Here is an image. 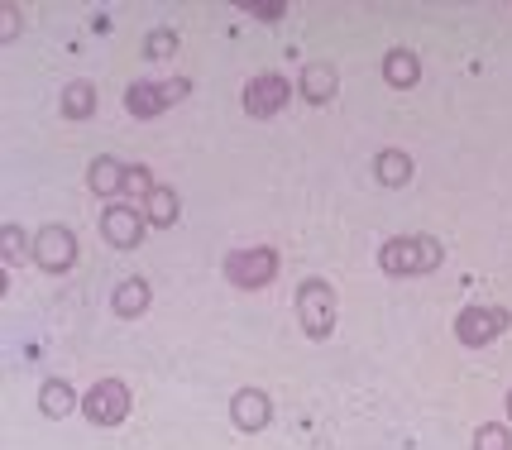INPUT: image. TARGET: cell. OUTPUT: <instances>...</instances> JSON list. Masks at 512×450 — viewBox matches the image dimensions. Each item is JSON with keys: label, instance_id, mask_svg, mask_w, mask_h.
<instances>
[{"label": "cell", "instance_id": "cell-1", "mask_svg": "<svg viewBox=\"0 0 512 450\" xmlns=\"http://www.w3.org/2000/svg\"><path fill=\"white\" fill-rule=\"evenodd\" d=\"M379 264H383V273H393V278L431 273V269H441V245H436L431 235H398V240H388V245L379 249Z\"/></svg>", "mask_w": 512, "mask_h": 450}, {"label": "cell", "instance_id": "cell-2", "mask_svg": "<svg viewBox=\"0 0 512 450\" xmlns=\"http://www.w3.org/2000/svg\"><path fill=\"white\" fill-rule=\"evenodd\" d=\"M335 316H340V307H335L331 283L307 278V283L297 288V321H302V331L312 340H326L335 331Z\"/></svg>", "mask_w": 512, "mask_h": 450}, {"label": "cell", "instance_id": "cell-3", "mask_svg": "<svg viewBox=\"0 0 512 450\" xmlns=\"http://www.w3.org/2000/svg\"><path fill=\"white\" fill-rule=\"evenodd\" d=\"M278 249L268 245H254V249H235L230 259H225V278L235 283V288H245V293H254V288H268L273 278H278Z\"/></svg>", "mask_w": 512, "mask_h": 450}, {"label": "cell", "instance_id": "cell-4", "mask_svg": "<svg viewBox=\"0 0 512 450\" xmlns=\"http://www.w3.org/2000/svg\"><path fill=\"white\" fill-rule=\"evenodd\" d=\"M82 417H87L91 427H120L130 417V388L120 379L91 383L87 398H82Z\"/></svg>", "mask_w": 512, "mask_h": 450}, {"label": "cell", "instance_id": "cell-5", "mask_svg": "<svg viewBox=\"0 0 512 450\" xmlns=\"http://www.w3.org/2000/svg\"><path fill=\"white\" fill-rule=\"evenodd\" d=\"M508 307H489V302H479V307H465V312L455 316V336H460V345H489V340H498L503 331H508Z\"/></svg>", "mask_w": 512, "mask_h": 450}, {"label": "cell", "instance_id": "cell-6", "mask_svg": "<svg viewBox=\"0 0 512 450\" xmlns=\"http://www.w3.org/2000/svg\"><path fill=\"white\" fill-rule=\"evenodd\" d=\"M192 91V82L187 77H173V82H134L130 91H125V106H130V115H139V120H154V115H163L173 101H182Z\"/></svg>", "mask_w": 512, "mask_h": 450}, {"label": "cell", "instance_id": "cell-7", "mask_svg": "<svg viewBox=\"0 0 512 450\" xmlns=\"http://www.w3.org/2000/svg\"><path fill=\"white\" fill-rule=\"evenodd\" d=\"M34 264L44 273H67L77 264V235L67 225H44L34 235Z\"/></svg>", "mask_w": 512, "mask_h": 450}, {"label": "cell", "instance_id": "cell-8", "mask_svg": "<svg viewBox=\"0 0 512 450\" xmlns=\"http://www.w3.org/2000/svg\"><path fill=\"white\" fill-rule=\"evenodd\" d=\"M283 106H288V82H283L278 72H259L245 87V111L254 115V120H268V115H278Z\"/></svg>", "mask_w": 512, "mask_h": 450}, {"label": "cell", "instance_id": "cell-9", "mask_svg": "<svg viewBox=\"0 0 512 450\" xmlns=\"http://www.w3.org/2000/svg\"><path fill=\"white\" fill-rule=\"evenodd\" d=\"M101 235L115 249H134L144 240V221H139V211H130V206H106L101 211Z\"/></svg>", "mask_w": 512, "mask_h": 450}, {"label": "cell", "instance_id": "cell-10", "mask_svg": "<svg viewBox=\"0 0 512 450\" xmlns=\"http://www.w3.org/2000/svg\"><path fill=\"white\" fill-rule=\"evenodd\" d=\"M230 417H235L240 431H264L273 422V403H268V393H259V388H240L230 398Z\"/></svg>", "mask_w": 512, "mask_h": 450}, {"label": "cell", "instance_id": "cell-11", "mask_svg": "<svg viewBox=\"0 0 512 450\" xmlns=\"http://www.w3.org/2000/svg\"><path fill=\"white\" fill-rule=\"evenodd\" d=\"M417 77H422V58L412 48H393L383 58V82L388 87H417Z\"/></svg>", "mask_w": 512, "mask_h": 450}, {"label": "cell", "instance_id": "cell-12", "mask_svg": "<svg viewBox=\"0 0 512 450\" xmlns=\"http://www.w3.org/2000/svg\"><path fill=\"white\" fill-rule=\"evenodd\" d=\"M149 302H154V293H149V283H144V278H125V283L111 293L115 316H144Z\"/></svg>", "mask_w": 512, "mask_h": 450}, {"label": "cell", "instance_id": "cell-13", "mask_svg": "<svg viewBox=\"0 0 512 450\" xmlns=\"http://www.w3.org/2000/svg\"><path fill=\"white\" fill-rule=\"evenodd\" d=\"M335 87H340V77H335L331 63H312V68L302 72V96H307L312 106H326L335 96Z\"/></svg>", "mask_w": 512, "mask_h": 450}, {"label": "cell", "instance_id": "cell-14", "mask_svg": "<svg viewBox=\"0 0 512 450\" xmlns=\"http://www.w3.org/2000/svg\"><path fill=\"white\" fill-rule=\"evenodd\" d=\"M374 178H379L383 187H407V178H412V158L402 154V149H383V154L374 158Z\"/></svg>", "mask_w": 512, "mask_h": 450}, {"label": "cell", "instance_id": "cell-15", "mask_svg": "<svg viewBox=\"0 0 512 450\" xmlns=\"http://www.w3.org/2000/svg\"><path fill=\"white\" fill-rule=\"evenodd\" d=\"M72 407H77V393H72L67 379H48L44 388H39V412H44V417H67Z\"/></svg>", "mask_w": 512, "mask_h": 450}, {"label": "cell", "instance_id": "cell-16", "mask_svg": "<svg viewBox=\"0 0 512 450\" xmlns=\"http://www.w3.org/2000/svg\"><path fill=\"white\" fill-rule=\"evenodd\" d=\"M87 187L91 192H101V197H111L125 187V163H115V158H96L87 168Z\"/></svg>", "mask_w": 512, "mask_h": 450}, {"label": "cell", "instance_id": "cell-17", "mask_svg": "<svg viewBox=\"0 0 512 450\" xmlns=\"http://www.w3.org/2000/svg\"><path fill=\"white\" fill-rule=\"evenodd\" d=\"M178 211H182V202H178L173 187H154V192L144 197V216H149L154 225H173L178 221Z\"/></svg>", "mask_w": 512, "mask_h": 450}, {"label": "cell", "instance_id": "cell-18", "mask_svg": "<svg viewBox=\"0 0 512 450\" xmlns=\"http://www.w3.org/2000/svg\"><path fill=\"white\" fill-rule=\"evenodd\" d=\"M96 111V87L91 82H67L63 87V115L67 120H87Z\"/></svg>", "mask_w": 512, "mask_h": 450}, {"label": "cell", "instance_id": "cell-19", "mask_svg": "<svg viewBox=\"0 0 512 450\" xmlns=\"http://www.w3.org/2000/svg\"><path fill=\"white\" fill-rule=\"evenodd\" d=\"M474 450H512V431L489 422V427L474 431Z\"/></svg>", "mask_w": 512, "mask_h": 450}, {"label": "cell", "instance_id": "cell-20", "mask_svg": "<svg viewBox=\"0 0 512 450\" xmlns=\"http://www.w3.org/2000/svg\"><path fill=\"white\" fill-rule=\"evenodd\" d=\"M173 53H178V34L173 29H154L144 39V58H173Z\"/></svg>", "mask_w": 512, "mask_h": 450}, {"label": "cell", "instance_id": "cell-21", "mask_svg": "<svg viewBox=\"0 0 512 450\" xmlns=\"http://www.w3.org/2000/svg\"><path fill=\"white\" fill-rule=\"evenodd\" d=\"M154 187H158V182H154V173H149V168H139V163H134V168H125V192H144V197H149Z\"/></svg>", "mask_w": 512, "mask_h": 450}, {"label": "cell", "instance_id": "cell-22", "mask_svg": "<svg viewBox=\"0 0 512 450\" xmlns=\"http://www.w3.org/2000/svg\"><path fill=\"white\" fill-rule=\"evenodd\" d=\"M0 39H5V44H10V39H20V10H15V5H5V10H0Z\"/></svg>", "mask_w": 512, "mask_h": 450}, {"label": "cell", "instance_id": "cell-23", "mask_svg": "<svg viewBox=\"0 0 512 450\" xmlns=\"http://www.w3.org/2000/svg\"><path fill=\"white\" fill-rule=\"evenodd\" d=\"M20 249H24V230H20V225H5V254L15 259Z\"/></svg>", "mask_w": 512, "mask_h": 450}, {"label": "cell", "instance_id": "cell-24", "mask_svg": "<svg viewBox=\"0 0 512 450\" xmlns=\"http://www.w3.org/2000/svg\"><path fill=\"white\" fill-rule=\"evenodd\" d=\"M259 20H283V5H249Z\"/></svg>", "mask_w": 512, "mask_h": 450}, {"label": "cell", "instance_id": "cell-25", "mask_svg": "<svg viewBox=\"0 0 512 450\" xmlns=\"http://www.w3.org/2000/svg\"><path fill=\"white\" fill-rule=\"evenodd\" d=\"M508 417H512V393H508Z\"/></svg>", "mask_w": 512, "mask_h": 450}]
</instances>
